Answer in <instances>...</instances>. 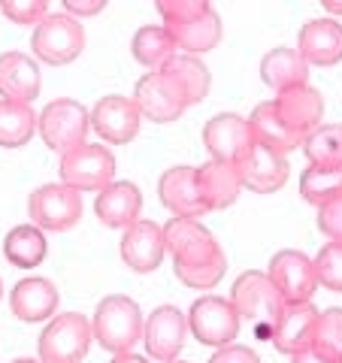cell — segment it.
Masks as SVG:
<instances>
[{"label":"cell","instance_id":"6da1fadb","mask_svg":"<svg viewBox=\"0 0 342 363\" xmlns=\"http://www.w3.org/2000/svg\"><path fill=\"white\" fill-rule=\"evenodd\" d=\"M91 330L104 351L116 354H131L133 345L143 339L145 318L131 297L124 294H109L97 303V312L91 318Z\"/></svg>","mask_w":342,"mask_h":363},{"label":"cell","instance_id":"7a4b0ae2","mask_svg":"<svg viewBox=\"0 0 342 363\" xmlns=\"http://www.w3.org/2000/svg\"><path fill=\"white\" fill-rule=\"evenodd\" d=\"M88 130H91V112L73 97H58L40 112L37 133L52 152L61 157L76 149L88 145Z\"/></svg>","mask_w":342,"mask_h":363},{"label":"cell","instance_id":"3957f363","mask_svg":"<svg viewBox=\"0 0 342 363\" xmlns=\"http://www.w3.org/2000/svg\"><path fill=\"white\" fill-rule=\"evenodd\" d=\"M94 330L82 312L55 315L40 333V360L43 363H82Z\"/></svg>","mask_w":342,"mask_h":363},{"label":"cell","instance_id":"277c9868","mask_svg":"<svg viewBox=\"0 0 342 363\" xmlns=\"http://www.w3.org/2000/svg\"><path fill=\"white\" fill-rule=\"evenodd\" d=\"M231 303L243 321L270 324V333H272V324L279 321V315L285 309V297L270 281L267 272H260V269H246L243 276L233 281Z\"/></svg>","mask_w":342,"mask_h":363},{"label":"cell","instance_id":"5b68a950","mask_svg":"<svg viewBox=\"0 0 342 363\" xmlns=\"http://www.w3.org/2000/svg\"><path fill=\"white\" fill-rule=\"evenodd\" d=\"M82 49H85V30L67 13L49 16L45 21H40L31 37L33 58L52 64V67H64V64L76 61L79 55H82Z\"/></svg>","mask_w":342,"mask_h":363},{"label":"cell","instance_id":"8992f818","mask_svg":"<svg viewBox=\"0 0 342 363\" xmlns=\"http://www.w3.org/2000/svg\"><path fill=\"white\" fill-rule=\"evenodd\" d=\"M239 324H243V318L236 315L233 303L224 297H215V294L200 297L188 309V330L200 345H209L215 351L224 345H233V339L239 336Z\"/></svg>","mask_w":342,"mask_h":363},{"label":"cell","instance_id":"52a82bcc","mask_svg":"<svg viewBox=\"0 0 342 363\" xmlns=\"http://www.w3.org/2000/svg\"><path fill=\"white\" fill-rule=\"evenodd\" d=\"M58 173L64 185L76 188L79 194L82 191L100 194V191H106L116 182V157H112V152L104 143H88L82 149L61 157Z\"/></svg>","mask_w":342,"mask_h":363},{"label":"cell","instance_id":"ba28073f","mask_svg":"<svg viewBox=\"0 0 342 363\" xmlns=\"http://www.w3.org/2000/svg\"><path fill=\"white\" fill-rule=\"evenodd\" d=\"M28 215L40 230L64 233L82 218V194L76 188L55 182V185H40L28 197Z\"/></svg>","mask_w":342,"mask_h":363},{"label":"cell","instance_id":"9c48e42d","mask_svg":"<svg viewBox=\"0 0 342 363\" xmlns=\"http://www.w3.org/2000/svg\"><path fill=\"white\" fill-rule=\"evenodd\" d=\"M164 245L167 255H173V267H197L221 255V245L197 218H170L164 224Z\"/></svg>","mask_w":342,"mask_h":363},{"label":"cell","instance_id":"30bf717a","mask_svg":"<svg viewBox=\"0 0 342 363\" xmlns=\"http://www.w3.org/2000/svg\"><path fill=\"white\" fill-rule=\"evenodd\" d=\"M203 145L212 155V161L239 164L243 157L255 149V136L248 128V118L236 112H219L203 124Z\"/></svg>","mask_w":342,"mask_h":363},{"label":"cell","instance_id":"8fae6325","mask_svg":"<svg viewBox=\"0 0 342 363\" xmlns=\"http://www.w3.org/2000/svg\"><path fill=\"white\" fill-rule=\"evenodd\" d=\"M143 116L136 109L133 97L124 94H106L100 97L94 109H91V128L100 136V143L106 145H128L140 133Z\"/></svg>","mask_w":342,"mask_h":363},{"label":"cell","instance_id":"7c38bea8","mask_svg":"<svg viewBox=\"0 0 342 363\" xmlns=\"http://www.w3.org/2000/svg\"><path fill=\"white\" fill-rule=\"evenodd\" d=\"M267 276L279 288L285 303H309L318 288L315 260L303 252H294V248H282L270 257Z\"/></svg>","mask_w":342,"mask_h":363},{"label":"cell","instance_id":"4fadbf2b","mask_svg":"<svg viewBox=\"0 0 342 363\" xmlns=\"http://www.w3.org/2000/svg\"><path fill=\"white\" fill-rule=\"evenodd\" d=\"M133 104L140 109L143 118H149L155 124L176 121L182 112L188 109V100L182 94V88L170 76H164L161 70L140 76V82L133 88Z\"/></svg>","mask_w":342,"mask_h":363},{"label":"cell","instance_id":"5bb4252c","mask_svg":"<svg viewBox=\"0 0 342 363\" xmlns=\"http://www.w3.org/2000/svg\"><path fill=\"white\" fill-rule=\"evenodd\" d=\"M185 339H188V315L176 309V306H158L145 318L143 342L152 360L173 363L179 357V351L185 348Z\"/></svg>","mask_w":342,"mask_h":363},{"label":"cell","instance_id":"9a60e30c","mask_svg":"<svg viewBox=\"0 0 342 363\" xmlns=\"http://www.w3.org/2000/svg\"><path fill=\"white\" fill-rule=\"evenodd\" d=\"M158 197L164 209H170V218H200L203 212H209L200 197L197 167H170L158 182Z\"/></svg>","mask_w":342,"mask_h":363},{"label":"cell","instance_id":"2e32d148","mask_svg":"<svg viewBox=\"0 0 342 363\" xmlns=\"http://www.w3.org/2000/svg\"><path fill=\"white\" fill-rule=\"evenodd\" d=\"M318 312L312 303H285V309L279 315V321L272 324V345L282 354H300V351L312 348L315 330H318Z\"/></svg>","mask_w":342,"mask_h":363},{"label":"cell","instance_id":"e0dca14e","mask_svg":"<svg viewBox=\"0 0 342 363\" xmlns=\"http://www.w3.org/2000/svg\"><path fill=\"white\" fill-rule=\"evenodd\" d=\"M164 257H167V245L161 224L140 218L121 233V260L133 272H155L164 264Z\"/></svg>","mask_w":342,"mask_h":363},{"label":"cell","instance_id":"ac0fdd59","mask_svg":"<svg viewBox=\"0 0 342 363\" xmlns=\"http://www.w3.org/2000/svg\"><path fill=\"white\" fill-rule=\"evenodd\" d=\"M236 169H239V179H243V188L252 191V194H276V191L285 188V182L291 176V167L285 161V155L270 152L258 143L236 164Z\"/></svg>","mask_w":342,"mask_h":363},{"label":"cell","instance_id":"d6986e66","mask_svg":"<svg viewBox=\"0 0 342 363\" xmlns=\"http://www.w3.org/2000/svg\"><path fill=\"white\" fill-rule=\"evenodd\" d=\"M9 309H13V315L25 324L52 321L55 309H58V288L43 276L21 279L18 285L9 291Z\"/></svg>","mask_w":342,"mask_h":363},{"label":"cell","instance_id":"ffe728a7","mask_svg":"<svg viewBox=\"0 0 342 363\" xmlns=\"http://www.w3.org/2000/svg\"><path fill=\"white\" fill-rule=\"evenodd\" d=\"M297 52L306 64L333 67L342 61V25L336 18H312L297 33Z\"/></svg>","mask_w":342,"mask_h":363},{"label":"cell","instance_id":"44dd1931","mask_svg":"<svg viewBox=\"0 0 342 363\" xmlns=\"http://www.w3.org/2000/svg\"><path fill=\"white\" fill-rule=\"evenodd\" d=\"M43 88L40 67L25 52H4L0 55V100L13 104H33Z\"/></svg>","mask_w":342,"mask_h":363},{"label":"cell","instance_id":"7402d4cb","mask_svg":"<svg viewBox=\"0 0 342 363\" xmlns=\"http://www.w3.org/2000/svg\"><path fill=\"white\" fill-rule=\"evenodd\" d=\"M272 104H276L282 121L288 124L291 130H297L300 136H309L312 130L321 128L324 97H321V91L312 88V85L282 91V94L272 97Z\"/></svg>","mask_w":342,"mask_h":363},{"label":"cell","instance_id":"603a6c76","mask_svg":"<svg viewBox=\"0 0 342 363\" xmlns=\"http://www.w3.org/2000/svg\"><path fill=\"white\" fill-rule=\"evenodd\" d=\"M143 209V191L133 182H112L106 191H100L94 200V215L112 230H128L140 221Z\"/></svg>","mask_w":342,"mask_h":363},{"label":"cell","instance_id":"cb8c5ba5","mask_svg":"<svg viewBox=\"0 0 342 363\" xmlns=\"http://www.w3.org/2000/svg\"><path fill=\"white\" fill-rule=\"evenodd\" d=\"M248 128H252V136L258 145H264L270 152H279V155H288L294 149H303L306 136H300L297 130H291L288 124L282 121L279 109L272 100H264V104H258L252 109V116H248Z\"/></svg>","mask_w":342,"mask_h":363},{"label":"cell","instance_id":"d4e9b609","mask_svg":"<svg viewBox=\"0 0 342 363\" xmlns=\"http://www.w3.org/2000/svg\"><path fill=\"white\" fill-rule=\"evenodd\" d=\"M260 79L276 94L291 88H303L309 85V64L303 61V55L297 49L279 45V49H270L264 55V61H260Z\"/></svg>","mask_w":342,"mask_h":363},{"label":"cell","instance_id":"484cf974","mask_svg":"<svg viewBox=\"0 0 342 363\" xmlns=\"http://www.w3.org/2000/svg\"><path fill=\"white\" fill-rule=\"evenodd\" d=\"M197 185H200V197L206 203V209H227L233 206L239 191H243V179H239L236 164H224V161H206L197 167Z\"/></svg>","mask_w":342,"mask_h":363},{"label":"cell","instance_id":"4316f807","mask_svg":"<svg viewBox=\"0 0 342 363\" xmlns=\"http://www.w3.org/2000/svg\"><path fill=\"white\" fill-rule=\"evenodd\" d=\"M170 37H173L176 49H185V55H203V52H212L215 45L221 43L224 37V28H221V16L209 6L203 16L185 21L179 28H167Z\"/></svg>","mask_w":342,"mask_h":363},{"label":"cell","instance_id":"83f0119b","mask_svg":"<svg viewBox=\"0 0 342 363\" xmlns=\"http://www.w3.org/2000/svg\"><path fill=\"white\" fill-rule=\"evenodd\" d=\"M161 73L170 76L182 88V94H185L188 106H197L200 100L209 94L212 73H209V67L197 58V55H173V58L164 64Z\"/></svg>","mask_w":342,"mask_h":363},{"label":"cell","instance_id":"f1b7e54d","mask_svg":"<svg viewBox=\"0 0 342 363\" xmlns=\"http://www.w3.org/2000/svg\"><path fill=\"white\" fill-rule=\"evenodd\" d=\"M131 55L149 73L164 70V64L176 55V43L164 25H143L131 40Z\"/></svg>","mask_w":342,"mask_h":363},{"label":"cell","instance_id":"f546056e","mask_svg":"<svg viewBox=\"0 0 342 363\" xmlns=\"http://www.w3.org/2000/svg\"><path fill=\"white\" fill-rule=\"evenodd\" d=\"M45 252H49V242L37 224H18L4 236V255L18 269L40 267L45 260Z\"/></svg>","mask_w":342,"mask_h":363},{"label":"cell","instance_id":"4dcf8cb0","mask_svg":"<svg viewBox=\"0 0 342 363\" xmlns=\"http://www.w3.org/2000/svg\"><path fill=\"white\" fill-rule=\"evenodd\" d=\"M40 116L31 104H13L0 100V149H21L37 133Z\"/></svg>","mask_w":342,"mask_h":363},{"label":"cell","instance_id":"1f68e13d","mask_svg":"<svg viewBox=\"0 0 342 363\" xmlns=\"http://www.w3.org/2000/svg\"><path fill=\"white\" fill-rule=\"evenodd\" d=\"M300 197L318 209L342 200V167H306L300 173Z\"/></svg>","mask_w":342,"mask_h":363},{"label":"cell","instance_id":"d6a6232c","mask_svg":"<svg viewBox=\"0 0 342 363\" xmlns=\"http://www.w3.org/2000/svg\"><path fill=\"white\" fill-rule=\"evenodd\" d=\"M309 167H342V124H321L303 143Z\"/></svg>","mask_w":342,"mask_h":363},{"label":"cell","instance_id":"836d02e7","mask_svg":"<svg viewBox=\"0 0 342 363\" xmlns=\"http://www.w3.org/2000/svg\"><path fill=\"white\" fill-rule=\"evenodd\" d=\"M173 269H176V279H179L185 288L209 291V288H215V285H219V281L224 279V272H227V257H224V252H221L215 260H206V264H197V267H173Z\"/></svg>","mask_w":342,"mask_h":363},{"label":"cell","instance_id":"e575fe53","mask_svg":"<svg viewBox=\"0 0 342 363\" xmlns=\"http://www.w3.org/2000/svg\"><path fill=\"white\" fill-rule=\"evenodd\" d=\"M315 348H321L324 354L336 357L342 363V309H324L318 315V330H315Z\"/></svg>","mask_w":342,"mask_h":363},{"label":"cell","instance_id":"d590c367","mask_svg":"<svg viewBox=\"0 0 342 363\" xmlns=\"http://www.w3.org/2000/svg\"><path fill=\"white\" fill-rule=\"evenodd\" d=\"M315 276L321 288L342 294V242H327L324 248H318Z\"/></svg>","mask_w":342,"mask_h":363},{"label":"cell","instance_id":"8d00e7d4","mask_svg":"<svg viewBox=\"0 0 342 363\" xmlns=\"http://www.w3.org/2000/svg\"><path fill=\"white\" fill-rule=\"evenodd\" d=\"M209 6L212 4H206V0H158V4H155V9L164 18V28L185 25V21L203 16Z\"/></svg>","mask_w":342,"mask_h":363},{"label":"cell","instance_id":"74e56055","mask_svg":"<svg viewBox=\"0 0 342 363\" xmlns=\"http://www.w3.org/2000/svg\"><path fill=\"white\" fill-rule=\"evenodd\" d=\"M0 13L16 25H40L52 16L45 0H0Z\"/></svg>","mask_w":342,"mask_h":363},{"label":"cell","instance_id":"f35d334b","mask_svg":"<svg viewBox=\"0 0 342 363\" xmlns=\"http://www.w3.org/2000/svg\"><path fill=\"white\" fill-rule=\"evenodd\" d=\"M315 224H318V233H324L330 242H342V200L327 203V206L318 209Z\"/></svg>","mask_w":342,"mask_h":363},{"label":"cell","instance_id":"ab89813d","mask_svg":"<svg viewBox=\"0 0 342 363\" xmlns=\"http://www.w3.org/2000/svg\"><path fill=\"white\" fill-rule=\"evenodd\" d=\"M209 363H260V357L246 345H224L209 357Z\"/></svg>","mask_w":342,"mask_h":363},{"label":"cell","instance_id":"60d3db41","mask_svg":"<svg viewBox=\"0 0 342 363\" xmlns=\"http://www.w3.org/2000/svg\"><path fill=\"white\" fill-rule=\"evenodd\" d=\"M67 16H97L106 9V0H64Z\"/></svg>","mask_w":342,"mask_h":363},{"label":"cell","instance_id":"b9f144b4","mask_svg":"<svg viewBox=\"0 0 342 363\" xmlns=\"http://www.w3.org/2000/svg\"><path fill=\"white\" fill-rule=\"evenodd\" d=\"M291 363H339L336 357H330V354H324L321 348H306V351H300V354H294L291 357Z\"/></svg>","mask_w":342,"mask_h":363},{"label":"cell","instance_id":"7bdbcfd3","mask_svg":"<svg viewBox=\"0 0 342 363\" xmlns=\"http://www.w3.org/2000/svg\"><path fill=\"white\" fill-rule=\"evenodd\" d=\"M109 363H149V357L133 354V351H131V354H116V357H112Z\"/></svg>","mask_w":342,"mask_h":363},{"label":"cell","instance_id":"ee69618b","mask_svg":"<svg viewBox=\"0 0 342 363\" xmlns=\"http://www.w3.org/2000/svg\"><path fill=\"white\" fill-rule=\"evenodd\" d=\"M321 6L327 9V13H333V16H342V0H321Z\"/></svg>","mask_w":342,"mask_h":363},{"label":"cell","instance_id":"f6af8a7d","mask_svg":"<svg viewBox=\"0 0 342 363\" xmlns=\"http://www.w3.org/2000/svg\"><path fill=\"white\" fill-rule=\"evenodd\" d=\"M13 363H43V360H31V357H18V360H13Z\"/></svg>","mask_w":342,"mask_h":363},{"label":"cell","instance_id":"bcb514c9","mask_svg":"<svg viewBox=\"0 0 342 363\" xmlns=\"http://www.w3.org/2000/svg\"><path fill=\"white\" fill-rule=\"evenodd\" d=\"M0 300H4V281H0Z\"/></svg>","mask_w":342,"mask_h":363},{"label":"cell","instance_id":"7dc6e473","mask_svg":"<svg viewBox=\"0 0 342 363\" xmlns=\"http://www.w3.org/2000/svg\"><path fill=\"white\" fill-rule=\"evenodd\" d=\"M173 363H185V360H173Z\"/></svg>","mask_w":342,"mask_h":363}]
</instances>
